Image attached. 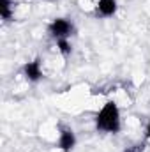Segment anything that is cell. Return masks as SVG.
<instances>
[{
    "mask_svg": "<svg viewBox=\"0 0 150 152\" xmlns=\"http://www.w3.org/2000/svg\"><path fill=\"white\" fill-rule=\"evenodd\" d=\"M122 127V120H120V112L115 101H106L104 106L101 108V112L95 117V129L101 133H108V134H117Z\"/></svg>",
    "mask_w": 150,
    "mask_h": 152,
    "instance_id": "obj_1",
    "label": "cell"
},
{
    "mask_svg": "<svg viewBox=\"0 0 150 152\" xmlns=\"http://www.w3.org/2000/svg\"><path fill=\"white\" fill-rule=\"evenodd\" d=\"M74 30V25L66 20V18H55L50 25H48V32L50 36L55 39H69Z\"/></svg>",
    "mask_w": 150,
    "mask_h": 152,
    "instance_id": "obj_2",
    "label": "cell"
},
{
    "mask_svg": "<svg viewBox=\"0 0 150 152\" xmlns=\"http://www.w3.org/2000/svg\"><path fill=\"white\" fill-rule=\"evenodd\" d=\"M57 147L62 152H71L76 147V134L71 127H67V126H62V127H60Z\"/></svg>",
    "mask_w": 150,
    "mask_h": 152,
    "instance_id": "obj_3",
    "label": "cell"
},
{
    "mask_svg": "<svg viewBox=\"0 0 150 152\" xmlns=\"http://www.w3.org/2000/svg\"><path fill=\"white\" fill-rule=\"evenodd\" d=\"M21 73H23V76H25V80H27V81H30V83L39 81V80L44 76L42 67H41V58H34V60L27 62V64L23 66Z\"/></svg>",
    "mask_w": 150,
    "mask_h": 152,
    "instance_id": "obj_4",
    "label": "cell"
},
{
    "mask_svg": "<svg viewBox=\"0 0 150 152\" xmlns=\"http://www.w3.org/2000/svg\"><path fill=\"white\" fill-rule=\"evenodd\" d=\"M117 9H118L117 0H97L95 14L101 18H111V16H115Z\"/></svg>",
    "mask_w": 150,
    "mask_h": 152,
    "instance_id": "obj_5",
    "label": "cell"
},
{
    "mask_svg": "<svg viewBox=\"0 0 150 152\" xmlns=\"http://www.w3.org/2000/svg\"><path fill=\"white\" fill-rule=\"evenodd\" d=\"M14 12V2L12 0H0V16L4 21H11Z\"/></svg>",
    "mask_w": 150,
    "mask_h": 152,
    "instance_id": "obj_6",
    "label": "cell"
},
{
    "mask_svg": "<svg viewBox=\"0 0 150 152\" xmlns=\"http://www.w3.org/2000/svg\"><path fill=\"white\" fill-rule=\"evenodd\" d=\"M57 50L60 51V55L69 57L71 51H73V46H71L69 39H57Z\"/></svg>",
    "mask_w": 150,
    "mask_h": 152,
    "instance_id": "obj_7",
    "label": "cell"
},
{
    "mask_svg": "<svg viewBox=\"0 0 150 152\" xmlns=\"http://www.w3.org/2000/svg\"><path fill=\"white\" fill-rule=\"evenodd\" d=\"M147 138H150V122H149V126H147Z\"/></svg>",
    "mask_w": 150,
    "mask_h": 152,
    "instance_id": "obj_8",
    "label": "cell"
},
{
    "mask_svg": "<svg viewBox=\"0 0 150 152\" xmlns=\"http://www.w3.org/2000/svg\"><path fill=\"white\" fill-rule=\"evenodd\" d=\"M125 152H136V149H131V151H125Z\"/></svg>",
    "mask_w": 150,
    "mask_h": 152,
    "instance_id": "obj_9",
    "label": "cell"
}]
</instances>
